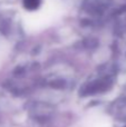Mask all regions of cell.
Here are the masks:
<instances>
[{
	"mask_svg": "<svg viewBox=\"0 0 126 127\" xmlns=\"http://www.w3.org/2000/svg\"><path fill=\"white\" fill-rule=\"evenodd\" d=\"M24 4L27 9L29 10H33V9L38 8L40 4V0H24Z\"/></svg>",
	"mask_w": 126,
	"mask_h": 127,
	"instance_id": "6da1fadb",
	"label": "cell"
}]
</instances>
